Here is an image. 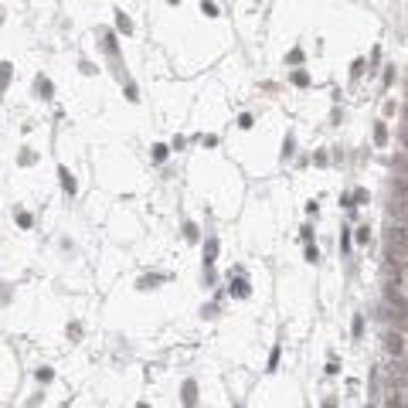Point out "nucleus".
Wrapping results in <instances>:
<instances>
[{"label":"nucleus","mask_w":408,"mask_h":408,"mask_svg":"<svg viewBox=\"0 0 408 408\" xmlns=\"http://www.w3.org/2000/svg\"><path fill=\"white\" fill-rule=\"evenodd\" d=\"M184 402H187V405H194V381H187V385H184Z\"/></svg>","instance_id":"obj_6"},{"label":"nucleus","mask_w":408,"mask_h":408,"mask_svg":"<svg viewBox=\"0 0 408 408\" xmlns=\"http://www.w3.org/2000/svg\"><path fill=\"white\" fill-rule=\"evenodd\" d=\"M38 92L41 96H51V82L48 78H38Z\"/></svg>","instance_id":"obj_8"},{"label":"nucleus","mask_w":408,"mask_h":408,"mask_svg":"<svg viewBox=\"0 0 408 408\" xmlns=\"http://www.w3.org/2000/svg\"><path fill=\"white\" fill-rule=\"evenodd\" d=\"M204 252H208V262H211V259H214V252H218V242H214V238L208 242V249H204Z\"/></svg>","instance_id":"obj_12"},{"label":"nucleus","mask_w":408,"mask_h":408,"mask_svg":"<svg viewBox=\"0 0 408 408\" xmlns=\"http://www.w3.org/2000/svg\"><path fill=\"white\" fill-rule=\"evenodd\" d=\"M398 139H402V143H405V146H408V126H405V130H402V133H398Z\"/></svg>","instance_id":"obj_15"},{"label":"nucleus","mask_w":408,"mask_h":408,"mask_svg":"<svg viewBox=\"0 0 408 408\" xmlns=\"http://www.w3.org/2000/svg\"><path fill=\"white\" fill-rule=\"evenodd\" d=\"M364 333V316H354V337H361Z\"/></svg>","instance_id":"obj_11"},{"label":"nucleus","mask_w":408,"mask_h":408,"mask_svg":"<svg viewBox=\"0 0 408 408\" xmlns=\"http://www.w3.org/2000/svg\"><path fill=\"white\" fill-rule=\"evenodd\" d=\"M391 191L402 197V201H408V180H395V184H391Z\"/></svg>","instance_id":"obj_3"},{"label":"nucleus","mask_w":408,"mask_h":408,"mask_svg":"<svg viewBox=\"0 0 408 408\" xmlns=\"http://www.w3.org/2000/svg\"><path fill=\"white\" fill-rule=\"evenodd\" d=\"M395 170H402V174H408V156H395Z\"/></svg>","instance_id":"obj_10"},{"label":"nucleus","mask_w":408,"mask_h":408,"mask_svg":"<svg viewBox=\"0 0 408 408\" xmlns=\"http://www.w3.org/2000/svg\"><path fill=\"white\" fill-rule=\"evenodd\" d=\"M116 27L123 31V34H130V31H133V24H130V17H126V14H116Z\"/></svg>","instance_id":"obj_4"},{"label":"nucleus","mask_w":408,"mask_h":408,"mask_svg":"<svg viewBox=\"0 0 408 408\" xmlns=\"http://www.w3.org/2000/svg\"><path fill=\"white\" fill-rule=\"evenodd\" d=\"M235 296H249V282H245V279L235 282Z\"/></svg>","instance_id":"obj_9"},{"label":"nucleus","mask_w":408,"mask_h":408,"mask_svg":"<svg viewBox=\"0 0 408 408\" xmlns=\"http://www.w3.org/2000/svg\"><path fill=\"white\" fill-rule=\"evenodd\" d=\"M385 350L398 357V354L405 350V340H402V333H388V337H385Z\"/></svg>","instance_id":"obj_2"},{"label":"nucleus","mask_w":408,"mask_h":408,"mask_svg":"<svg viewBox=\"0 0 408 408\" xmlns=\"http://www.w3.org/2000/svg\"><path fill=\"white\" fill-rule=\"evenodd\" d=\"M374 139H378V143H385V139H388V130H385V123H378V126H374Z\"/></svg>","instance_id":"obj_7"},{"label":"nucleus","mask_w":408,"mask_h":408,"mask_svg":"<svg viewBox=\"0 0 408 408\" xmlns=\"http://www.w3.org/2000/svg\"><path fill=\"white\" fill-rule=\"evenodd\" d=\"M170 3H177V0H170Z\"/></svg>","instance_id":"obj_16"},{"label":"nucleus","mask_w":408,"mask_h":408,"mask_svg":"<svg viewBox=\"0 0 408 408\" xmlns=\"http://www.w3.org/2000/svg\"><path fill=\"white\" fill-rule=\"evenodd\" d=\"M292 82H296V85H306L310 78H306V72H296V75H292Z\"/></svg>","instance_id":"obj_14"},{"label":"nucleus","mask_w":408,"mask_h":408,"mask_svg":"<svg viewBox=\"0 0 408 408\" xmlns=\"http://www.w3.org/2000/svg\"><path fill=\"white\" fill-rule=\"evenodd\" d=\"M408 255V232L405 228H391L388 232V259H405Z\"/></svg>","instance_id":"obj_1"},{"label":"nucleus","mask_w":408,"mask_h":408,"mask_svg":"<svg viewBox=\"0 0 408 408\" xmlns=\"http://www.w3.org/2000/svg\"><path fill=\"white\" fill-rule=\"evenodd\" d=\"M61 187H65L68 194H75V180H72V174H68V170H61Z\"/></svg>","instance_id":"obj_5"},{"label":"nucleus","mask_w":408,"mask_h":408,"mask_svg":"<svg viewBox=\"0 0 408 408\" xmlns=\"http://www.w3.org/2000/svg\"><path fill=\"white\" fill-rule=\"evenodd\" d=\"M201 10H204L208 17H214V14H218V7H214V3H201Z\"/></svg>","instance_id":"obj_13"}]
</instances>
